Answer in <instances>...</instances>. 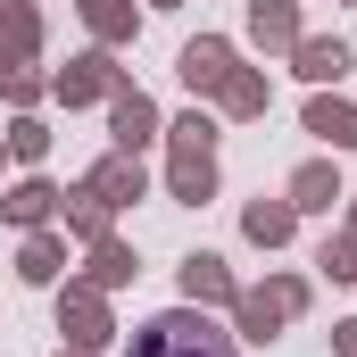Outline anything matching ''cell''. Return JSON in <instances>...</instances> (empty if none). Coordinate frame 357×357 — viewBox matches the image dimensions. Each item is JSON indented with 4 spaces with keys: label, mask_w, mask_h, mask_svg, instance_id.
I'll return each instance as SVG.
<instances>
[{
    "label": "cell",
    "mask_w": 357,
    "mask_h": 357,
    "mask_svg": "<svg viewBox=\"0 0 357 357\" xmlns=\"http://www.w3.org/2000/svg\"><path fill=\"white\" fill-rule=\"evenodd\" d=\"M133 357H233V341L208 316H158V324H142Z\"/></svg>",
    "instance_id": "1"
}]
</instances>
